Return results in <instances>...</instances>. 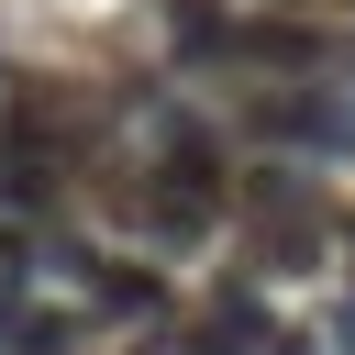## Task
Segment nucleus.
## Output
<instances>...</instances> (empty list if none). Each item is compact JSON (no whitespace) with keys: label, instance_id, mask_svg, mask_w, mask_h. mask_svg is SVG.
Masks as SVG:
<instances>
[{"label":"nucleus","instance_id":"f257e3e1","mask_svg":"<svg viewBox=\"0 0 355 355\" xmlns=\"http://www.w3.org/2000/svg\"><path fill=\"white\" fill-rule=\"evenodd\" d=\"M166 355H288V322H266L244 288H222L211 311L166 322Z\"/></svg>","mask_w":355,"mask_h":355},{"label":"nucleus","instance_id":"f03ea898","mask_svg":"<svg viewBox=\"0 0 355 355\" xmlns=\"http://www.w3.org/2000/svg\"><path fill=\"white\" fill-rule=\"evenodd\" d=\"M255 133L266 144H311V155H355V111L322 89H255Z\"/></svg>","mask_w":355,"mask_h":355},{"label":"nucleus","instance_id":"7ed1b4c3","mask_svg":"<svg viewBox=\"0 0 355 355\" xmlns=\"http://www.w3.org/2000/svg\"><path fill=\"white\" fill-rule=\"evenodd\" d=\"M155 22H166V44H178L189 67H233V44H244V22H233L222 0H155Z\"/></svg>","mask_w":355,"mask_h":355},{"label":"nucleus","instance_id":"20e7f679","mask_svg":"<svg viewBox=\"0 0 355 355\" xmlns=\"http://www.w3.org/2000/svg\"><path fill=\"white\" fill-rule=\"evenodd\" d=\"M89 311L100 322H155L166 311V277L155 266H89Z\"/></svg>","mask_w":355,"mask_h":355},{"label":"nucleus","instance_id":"39448f33","mask_svg":"<svg viewBox=\"0 0 355 355\" xmlns=\"http://www.w3.org/2000/svg\"><path fill=\"white\" fill-rule=\"evenodd\" d=\"M0 355H67V322L55 311H0Z\"/></svg>","mask_w":355,"mask_h":355},{"label":"nucleus","instance_id":"423d86ee","mask_svg":"<svg viewBox=\"0 0 355 355\" xmlns=\"http://www.w3.org/2000/svg\"><path fill=\"white\" fill-rule=\"evenodd\" d=\"M344 244H355V222H344Z\"/></svg>","mask_w":355,"mask_h":355}]
</instances>
